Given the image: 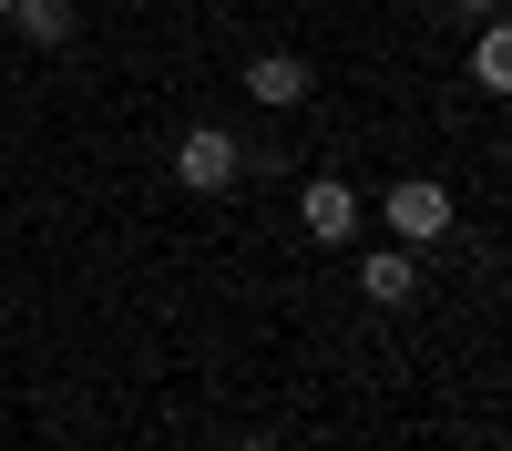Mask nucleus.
Listing matches in <instances>:
<instances>
[{"mask_svg":"<svg viewBox=\"0 0 512 451\" xmlns=\"http://www.w3.org/2000/svg\"><path fill=\"white\" fill-rule=\"evenodd\" d=\"M472 82L482 93H512V31L502 21H482V41H472Z\"/></svg>","mask_w":512,"mask_h":451,"instance_id":"7","label":"nucleus"},{"mask_svg":"<svg viewBox=\"0 0 512 451\" xmlns=\"http://www.w3.org/2000/svg\"><path fill=\"white\" fill-rule=\"evenodd\" d=\"M216 451H267V441H216Z\"/></svg>","mask_w":512,"mask_h":451,"instance_id":"9","label":"nucleus"},{"mask_svg":"<svg viewBox=\"0 0 512 451\" xmlns=\"http://www.w3.org/2000/svg\"><path fill=\"white\" fill-rule=\"evenodd\" d=\"M297 226H308L318 246H349V236H359V185L308 175V185H297Z\"/></svg>","mask_w":512,"mask_h":451,"instance_id":"3","label":"nucleus"},{"mask_svg":"<svg viewBox=\"0 0 512 451\" xmlns=\"http://www.w3.org/2000/svg\"><path fill=\"white\" fill-rule=\"evenodd\" d=\"M0 21H11V31L31 41V52H62V41L82 31V11H72V0H11Z\"/></svg>","mask_w":512,"mask_h":451,"instance_id":"6","label":"nucleus"},{"mask_svg":"<svg viewBox=\"0 0 512 451\" xmlns=\"http://www.w3.org/2000/svg\"><path fill=\"white\" fill-rule=\"evenodd\" d=\"M0 11H11V0H0Z\"/></svg>","mask_w":512,"mask_h":451,"instance_id":"10","label":"nucleus"},{"mask_svg":"<svg viewBox=\"0 0 512 451\" xmlns=\"http://www.w3.org/2000/svg\"><path fill=\"white\" fill-rule=\"evenodd\" d=\"M461 11H482V21H492V11H502V0H461Z\"/></svg>","mask_w":512,"mask_h":451,"instance_id":"8","label":"nucleus"},{"mask_svg":"<svg viewBox=\"0 0 512 451\" xmlns=\"http://www.w3.org/2000/svg\"><path fill=\"white\" fill-rule=\"evenodd\" d=\"M359 298L369 308H410L420 298V246H400V236L369 246V257H359Z\"/></svg>","mask_w":512,"mask_h":451,"instance_id":"4","label":"nucleus"},{"mask_svg":"<svg viewBox=\"0 0 512 451\" xmlns=\"http://www.w3.org/2000/svg\"><path fill=\"white\" fill-rule=\"evenodd\" d=\"M379 216H390L400 246H441L451 236V185L441 175H400V185H379Z\"/></svg>","mask_w":512,"mask_h":451,"instance_id":"1","label":"nucleus"},{"mask_svg":"<svg viewBox=\"0 0 512 451\" xmlns=\"http://www.w3.org/2000/svg\"><path fill=\"white\" fill-rule=\"evenodd\" d=\"M246 103L297 113V103H308V62H297V52H256V62H246Z\"/></svg>","mask_w":512,"mask_h":451,"instance_id":"5","label":"nucleus"},{"mask_svg":"<svg viewBox=\"0 0 512 451\" xmlns=\"http://www.w3.org/2000/svg\"><path fill=\"white\" fill-rule=\"evenodd\" d=\"M236 175H246V144L226 134V123H195V134L175 144V185H195V195H236Z\"/></svg>","mask_w":512,"mask_h":451,"instance_id":"2","label":"nucleus"}]
</instances>
